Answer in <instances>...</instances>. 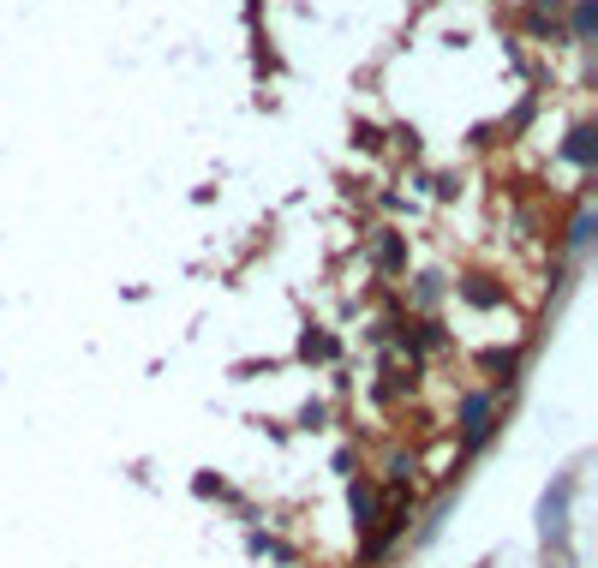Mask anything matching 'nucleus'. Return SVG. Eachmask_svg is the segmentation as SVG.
Listing matches in <instances>:
<instances>
[{"instance_id":"2","label":"nucleus","mask_w":598,"mask_h":568,"mask_svg":"<svg viewBox=\"0 0 598 568\" xmlns=\"http://www.w3.org/2000/svg\"><path fill=\"white\" fill-rule=\"evenodd\" d=\"M372 263L384 275H401L407 270V234H396V227H377V239H372Z\"/></svg>"},{"instance_id":"7","label":"nucleus","mask_w":598,"mask_h":568,"mask_svg":"<svg viewBox=\"0 0 598 568\" xmlns=\"http://www.w3.org/2000/svg\"><path fill=\"white\" fill-rule=\"evenodd\" d=\"M598 31V0H575V43H593Z\"/></svg>"},{"instance_id":"9","label":"nucleus","mask_w":598,"mask_h":568,"mask_svg":"<svg viewBox=\"0 0 598 568\" xmlns=\"http://www.w3.org/2000/svg\"><path fill=\"white\" fill-rule=\"evenodd\" d=\"M437 299H443V275H419V287H413V306H437Z\"/></svg>"},{"instance_id":"5","label":"nucleus","mask_w":598,"mask_h":568,"mask_svg":"<svg viewBox=\"0 0 598 568\" xmlns=\"http://www.w3.org/2000/svg\"><path fill=\"white\" fill-rule=\"evenodd\" d=\"M348 509H353V526L365 533V526L377 521V490L372 485H348Z\"/></svg>"},{"instance_id":"1","label":"nucleus","mask_w":598,"mask_h":568,"mask_svg":"<svg viewBox=\"0 0 598 568\" xmlns=\"http://www.w3.org/2000/svg\"><path fill=\"white\" fill-rule=\"evenodd\" d=\"M491 431H497V389H473V395L461 401V443L485 449Z\"/></svg>"},{"instance_id":"8","label":"nucleus","mask_w":598,"mask_h":568,"mask_svg":"<svg viewBox=\"0 0 598 568\" xmlns=\"http://www.w3.org/2000/svg\"><path fill=\"white\" fill-rule=\"evenodd\" d=\"M593 227H598V216H593V210H581L575 227H568V246H575V251H587V246H593Z\"/></svg>"},{"instance_id":"4","label":"nucleus","mask_w":598,"mask_h":568,"mask_svg":"<svg viewBox=\"0 0 598 568\" xmlns=\"http://www.w3.org/2000/svg\"><path fill=\"white\" fill-rule=\"evenodd\" d=\"M461 299H467V306H479V311H491V306H503V287L485 282V275H467V282H461Z\"/></svg>"},{"instance_id":"6","label":"nucleus","mask_w":598,"mask_h":568,"mask_svg":"<svg viewBox=\"0 0 598 568\" xmlns=\"http://www.w3.org/2000/svg\"><path fill=\"white\" fill-rule=\"evenodd\" d=\"M479 365H485V371H491V377H497V383H508V371H515V365H520V353H503V347H485V353H479Z\"/></svg>"},{"instance_id":"10","label":"nucleus","mask_w":598,"mask_h":568,"mask_svg":"<svg viewBox=\"0 0 598 568\" xmlns=\"http://www.w3.org/2000/svg\"><path fill=\"white\" fill-rule=\"evenodd\" d=\"M407 478H413V454H389V473H384V485H389V490H401Z\"/></svg>"},{"instance_id":"3","label":"nucleus","mask_w":598,"mask_h":568,"mask_svg":"<svg viewBox=\"0 0 598 568\" xmlns=\"http://www.w3.org/2000/svg\"><path fill=\"white\" fill-rule=\"evenodd\" d=\"M563 156L575 162V168H593V162H598V132H593V126H575V132H568Z\"/></svg>"},{"instance_id":"11","label":"nucleus","mask_w":598,"mask_h":568,"mask_svg":"<svg viewBox=\"0 0 598 568\" xmlns=\"http://www.w3.org/2000/svg\"><path fill=\"white\" fill-rule=\"evenodd\" d=\"M300 347H305V359H336V353H341V347H336V335H305Z\"/></svg>"}]
</instances>
